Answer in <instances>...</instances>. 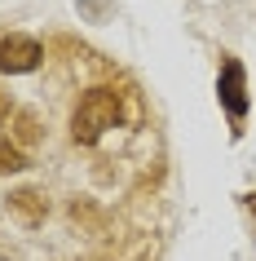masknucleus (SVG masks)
I'll list each match as a JSON object with an SVG mask.
<instances>
[{
    "instance_id": "7",
    "label": "nucleus",
    "mask_w": 256,
    "mask_h": 261,
    "mask_svg": "<svg viewBox=\"0 0 256 261\" xmlns=\"http://www.w3.org/2000/svg\"><path fill=\"white\" fill-rule=\"evenodd\" d=\"M247 204H252V213H256V195H252V199H247Z\"/></svg>"
},
{
    "instance_id": "6",
    "label": "nucleus",
    "mask_w": 256,
    "mask_h": 261,
    "mask_svg": "<svg viewBox=\"0 0 256 261\" xmlns=\"http://www.w3.org/2000/svg\"><path fill=\"white\" fill-rule=\"evenodd\" d=\"M18 168H27L22 151H18L14 142H5V138H0V173H18Z\"/></svg>"
},
{
    "instance_id": "3",
    "label": "nucleus",
    "mask_w": 256,
    "mask_h": 261,
    "mask_svg": "<svg viewBox=\"0 0 256 261\" xmlns=\"http://www.w3.org/2000/svg\"><path fill=\"white\" fill-rule=\"evenodd\" d=\"M40 58H44V49H40V40H31V36H5L0 40V71L5 75H27V71H36L40 67Z\"/></svg>"
},
{
    "instance_id": "4",
    "label": "nucleus",
    "mask_w": 256,
    "mask_h": 261,
    "mask_svg": "<svg viewBox=\"0 0 256 261\" xmlns=\"http://www.w3.org/2000/svg\"><path fill=\"white\" fill-rule=\"evenodd\" d=\"M9 208H14L27 226H36V221H44V208H49V204H44L36 191H18V195H9Z\"/></svg>"
},
{
    "instance_id": "1",
    "label": "nucleus",
    "mask_w": 256,
    "mask_h": 261,
    "mask_svg": "<svg viewBox=\"0 0 256 261\" xmlns=\"http://www.w3.org/2000/svg\"><path fill=\"white\" fill-rule=\"evenodd\" d=\"M115 124H120V93H115V89H89V93L80 97L75 115H71V133H75L80 146H93L106 128H115Z\"/></svg>"
},
{
    "instance_id": "5",
    "label": "nucleus",
    "mask_w": 256,
    "mask_h": 261,
    "mask_svg": "<svg viewBox=\"0 0 256 261\" xmlns=\"http://www.w3.org/2000/svg\"><path fill=\"white\" fill-rule=\"evenodd\" d=\"M36 138H40L36 115H31V111H18V115H14V146H18V142H22V146H31Z\"/></svg>"
},
{
    "instance_id": "2",
    "label": "nucleus",
    "mask_w": 256,
    "mask_h": 261,
    "mask_svg": "<svg viewBox=\"0 0 256 261\" xmlns=\"http://www.w3.org/2000/svg\"><path fill=\"white\" fill-rule=\"evenodd\" d=\"M216 97H221V107H225L230 124H234V138H239L243 128V115H247V75H243V62L239 58H225L221 62V80H216Z\"/></svg>"
}]
</instances>
